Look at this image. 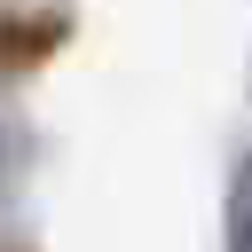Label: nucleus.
<instances>
[{
  "mask_svg": "<svg viewBox=\"0 0 252 252\" xmlns=\"http://www.w3.org/2000/svg\"><path fill=\"white\" fill-rule=\"evenodd\" d=\"M228 252H252V189H228Z\"/></svg>",
  "mask_w": 252,
  "mask_h": 252,
  "instance_id": "1",
  "label": "nucleus"
},
{
  "mask_svg": "<svg viewBox=\"0 0 252 252\" xmlns=\"http://www.w3.org/2000/svg\"><path fill=\"white\" fill-rule=\"evenodd\" d=\"M228 189H252V150L236 158V173H228Z\"/></svg>",
  "mask_w": 252,
  "mask_h": 252,
  "instance_id": "2",
  "label": "nucleus"
},
{
  "mask_svg": "<svg viewBox=\"0 0 252 252\" xmlns=\"http://www.w3.org/2000/svg\"><path fill=\"white\" fill-rule=\"evenodd\" d=\"M0 181H8V134H0Z\"/></svg>",
  "mask_w": 252,
  "mask_h": 252,
  "instance_id": "3",
  "label": "nucleus"
}]
</instances>
